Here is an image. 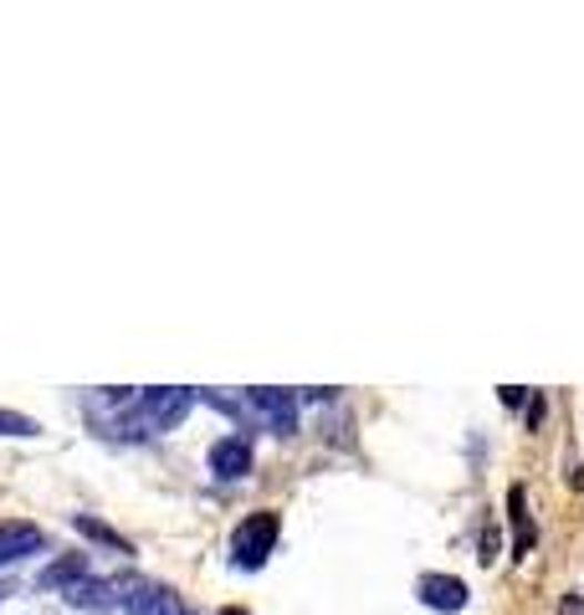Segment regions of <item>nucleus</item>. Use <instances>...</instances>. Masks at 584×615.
Listing matches in <instances>:
<instances>
[{"label":"nucleus","mask_w":584,"mask_h":615,"mask_svg":"<svg viewBox=\"0 0 584 615\" xmlns=\"http://www.w3.org/2000/svg\"><path fill=\"white\" fill-rule=\"evenodd\" d=\"M190 390H180V385H160V390H144L139 401H133V411L123 415V426L133 431V436H160V431H170L180 415L190 411Z\"/></svg>","instance_id":"obj_1"},{"label":"nucleus","mask_w":584,"mask_h":615,"mask_svg":"<svg viewBox=\"0 0 584 615\" xmlns=\"http://www.w3.org/2000/svg\"><path fill=\"white\" fill-rule=\"evenodd\" d=\"M241 411H252L266 431H278V436H292L298 431V395L292 390H246V401Z\"/></svg>","instance_id":"obj_3"},{"label":"nucleus","mask_w":584,"mask_h":615,"mask_svg":"<svg viewBox=\"0 0 584 615\" xmlns=\"http://www.w3.org/2000/svg\"><path fill=\"white\" fill-rule=\"evenodd\" d=\"M558 615H584V595H564V605H558Z\"/></svg>","instance_id":"obj_15"},{"label":"nucleus","mask_w":584,"mask_h":615,"mask_svg":"<svg viewBox=\"0 0 584 615\" xmlns=\"http://www.w3.org/2000/svg\"><path fill=\"white\" fill-rule=\"evenodd\" d=\"M497 401H503L507 411H518V405L528 401V390H523V385H503V390H497Z\"/></svg>","instance_id":"obj_13"},{"label":"nucleus","mask_w":584,"mask_h":615,"mask_svg":"<svg viewBox=\"0 0 584 615\" xmlns=\"http://www.w3.org/2000/svg\"><path fill=\"white\" fill-rule=\"evenodd\" d=\"M47 544L37 523H0V564H16Z\"/></svg>","instance_id":"obj_7"},{"label":"nucleus","mask_w":584,"mask_h":615,"mask_svg":"<svg viewBox=\"0 0 584 615\" xmlns=\"http://www.w3.org/2000/svg\"><path fill=\"white\" fill-rule=\"evenodd\" d=\"M37 421L31 415H21V411H0V436H37Z\"/></svg>","instance_id":"obj_12"},{"label":"nucleus","mask_w":584,"mask_h":615,"mask_svg":"<svg viewBox=\"0 0 584 615\" xmlns=\"http://www.w3.org/2000/svg\"><path fill=\"white\" fill-rule=\"evenodd\" d=\"M507 513H513V523H518V538H513V559H523L533 548V538H538V528H533V518H528V493L523 487H513L507 493Z\"/></svg>","instance_id":"obj_10"},{"label":"nucleus","mask_w":584,"mask_h":615,"mask_svg":"<svg viewBox=\"0 0 584 615\" xmlns=\"http://www.w3.org/2000/svg\"><path fill=\"white\" fill-rule=\"evenodd\" d=\"M278 534H282V518L272 508L252 513V518H241L236 534H231V559H236L241 569H262L266 554L278 548Z\"/></svg>","instance_id":"obj_2"},{"label":"nucleus","mask_w":584,"mask_h":615,"mask_svg":"<svg viewBox=\"0 0 584 615\" xmlns=\"http://www.w3.org/2000/svg\"><path fill=\"white\" fill-rule=\"evenodd\" d=\"M72 523H78V534H88V538H98V544H108V548H119V554H129V538H123V534H113L108 523L88 518V513H78Z\"/></svg>","instance_id":"obj_11"},{"label":"nucleus","mask_w":584,"mask_h":615,"mask_svg":"<svg viewBox=\"0 0 584 615\" xmlns=\"http://www.w3.org/2000/svg\"><path fill=\"white\" fill-rule=\"evenodd\" d=\"M492 559H497V528L482 534V564H492Z\"/></svg>","instance_id":"obj_14"},{"label":"nucleus","mask_w":584,"mask_h":615,"mask_svg":"<svg viewBox=\"0 0 584 615\" xmlns=\"http://www.w3.org/2000/svg\"><path fill=\"white\" fill-rule=\"evenodd\" d=\"M78 579H88V559H82V554H67V559H52L41 569L37 585L41 589H72Z\"/></svg>","instance_id":"obj_9"},{"label":"nucleus","mask_w":584,"mask_h":615,"mask_svg":"<svg viewBox=\"0 0 584 615\" xmlns=\"http://www.w3.org/2000/svg\"><path fill=\"white\" fill-rule=\"evenodd\" d=\"M221 615H246V611H236V605H231V611H221Z\"/></svg>","instance_id":"obj_16"},{"label":"nucleus","mask_w":584,"mask_h":615,"mask_svg":"<svg viewBox=\"0 0 584 615\" xmlns=\"http://www.w3.org/2000/svg\"><path fill=\"white\" fill-rule=\"evenodd\" d=\"M113 589H133V579H78L72 589H62L67 605H78V611H108V605L119 601Z\"/></svg>","instance_id":"obj_6"},{"label":"nucleus","mask_w":584,"mask_h":615,"mask_svg":"<svg viewBox=\"0 0 584 615\" xmlns=\"http://www.w3.org/2000/svg\"><path fill=\"white\" fill-rule=\"evenodd\" d=\"M129 615H185V605H180V595H174L170 585H160V579H133Z\"/></svg>","instance_id":"obj_4"},{"label":"nucleus","mask_w":584,"mask_h":615,"mask_svg":"<svg viewBox=\"0 0 584 615\" xmlns=\"http://www.w3.org/2000/svg\"><path fill=\"white\" fill-rule=\"evenodd\" d=\"M211 472L221 482H236L252 472V442L246 436H221V442L211 446Z\"/></svg>","instance_id":"obj_5"},{"label":"nucleus","mask_w":584,"mask_h":615,"mask_svg":"<svg viewBox=\"0 0 584 615\" xmlns=\"http://www.w3.org/2000/svg\"><path fill=\"white\" fill-rule=\"evenodd\" d=\"M415 589H421V601L431 605V611H462L466 605V585L456 575H425Z\"/></svg>","instance_id":"obj_8"}]
</instances>
